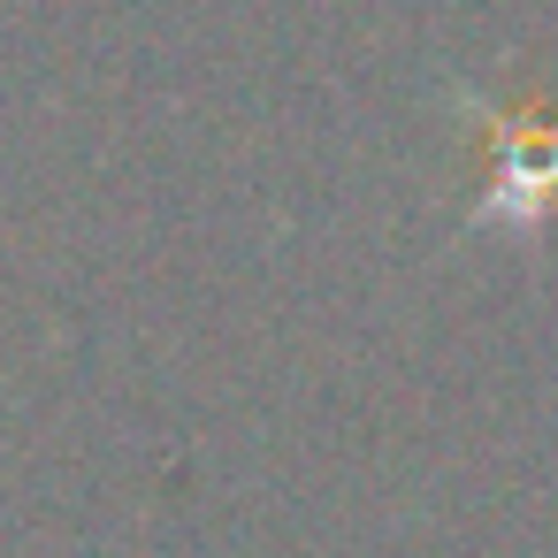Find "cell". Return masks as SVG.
I'll use <instances>...</instances> for the list:
<instances>
[{
	"label": "cell",
	"mask_w": 558,
	"mask_h": 558,
	"mask_svg": "<svg viewBox=\"0 0 558 558\" xmlns=\"http://www.w3.org/2000/svg\"><path fill=\"white\" fill-rule=\"evenodd\" d=\"M489 199H482V222L489 215H512V222H535L550 199H558V116L535 123L527 108H489Z\"/></svg>",
	"instance_id": "1"
}]
</instances>
